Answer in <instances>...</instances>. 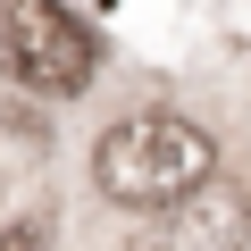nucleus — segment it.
<instances>
[{
	"label": "nucleus",
	"mask_w": 251,
	"mask_h": 251,
	"mask_svg": "<svg viewBox=\"0 0 251 251\" xmlns=\"http://www.w3.org/2000/svg\"><path fill=\"white\" fill-rule=\"evenodd\" d=\"M218 176V143L176 109H134L92 143V184L117 209H168Z\"/></svg>",
	"instance_id": "f257e3e1"
},
{
	"label": "nucleus",
	"mask_w": 251,
	"mask_h": 251,
	"mask_svg": "<svg viewBox=\"0 0 251 251\" xmlns=\"http://www.w3.org/2000/svg\"><path fill=\"white\" fill-rule=\"evenodd\" d=\"M0 59H9V75L25 92L75 100L100 75V34L75 9H59V0H9V9H0Z\"/></svg>",
	"instance_id": "f03ea898"
},
{
	"label": "nucleus",
	"mask_w": 251,
	"mask_h": 251,
	"mask_svg": "<svg viewBox=\"0 0 251 251\" xmlns=\"http://www.w3.org/2000/svg\"><path fill=\"white\" fill-rule=\"evenodd\" d=\"M0 251H50V218H17V226H0Z\"/></svg>",
	"instance_id": "7ed1b4c3"
}]
</instances>
